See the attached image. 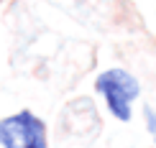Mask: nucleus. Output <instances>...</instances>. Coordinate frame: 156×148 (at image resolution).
I'll use <instances>...</instances> for the list:
<instances>
[{
    "instance_id": "obj_3",
    "label": "nucleus",
    "mask_w": 156,
    "mask_h": 148,
    "mask_svg": "<svg viewBox=\"0 0 156 148\" xmlns=\"http://www.w3.org/2000/svg\"><path fill=\"white\" fill-rule=\"evenodd\" d=\"M146 123H148V133H151L154 140H156V112L154 110H146Z\"/></svg>"
},
{
    "instance_id": "obj_2",
    "label": "nucleus",
    "mask_w": 156,
    "mask_h": 148,
    "mask_svg": "<svg viewBox=\"0 0 156 148\" xmlns=\"http://www.w3.org/2000/svg\"><path fill=\"white\" fill-rule=\"evenodd\" d=\"M0 146L3 148H49L46 128L34 112L23 110L0 120Z\"/></svg>"
},
{
    "instance_id": "obj_1",
    "label": "nucleus",
    "mask_w": 156,
    "mask_h": 148,
    "mask_svg": "<svg viewBox=\"0 0 156 148\" xmlns=\"http://www.w3.org/2000/svg\"><path fill=\"white\" fill-rule=\"evenodd\" d=\"M97 92L105 97L108 102V110L115 115L118 120H131V102L138 97V82L133 79L128 72H123V69H108V72H102L97 77L95 82Z\"/></svg>"
}]
</instances>
